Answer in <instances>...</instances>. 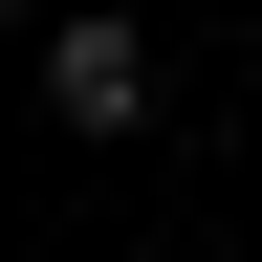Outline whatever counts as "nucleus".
Masks as SVG:
<instances>
[{
	"label": "nucleus",
	"instance_id": "1",
	"mask_svg": "<svg viewBox=\"0 0 262 262\" xmlns=\"http://www.w3.org/2000/svg\"><path fill=\"white\" fill-rule=\"evenodd\" d=\"M44 88H66V131H153V44L131 22H44Z\"/></svg>",
	"mask_w": 262,
	"mask_h": 262
},
{
	"label": "nucleus",
	"instance_id": "2",
	"mask_svg": "<svg viewBox=\"0 0 262 262\" xmlns=\"http://www.w3.org/2000/svg\"><path fill=\"white\" fill-rule=\"evenodd\" d=\"M66 22H88V0H66Z\"/></svg>",
	"mask_w": 262,
	"mask_h": 262
}]
</instances>
